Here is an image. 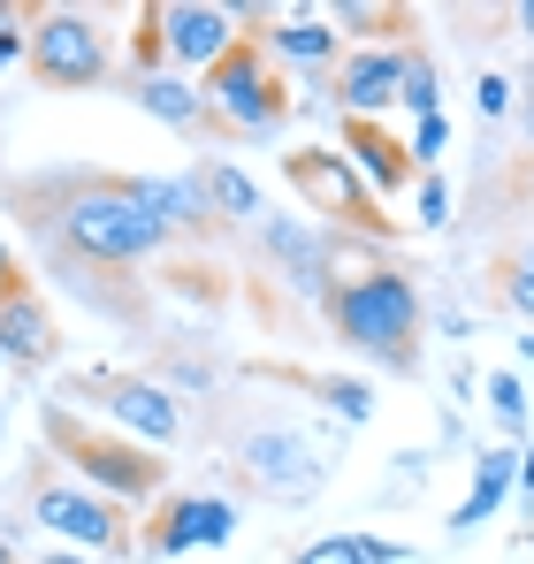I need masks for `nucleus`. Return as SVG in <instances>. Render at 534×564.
<instances>
[{
	"label": "nucleus",
	"instance_id": "12",
	"mask_svg": "<svg viewBox=\"0 0 534 564\" xmlns=\"http://www.w3.org/2000/svg\"><path fill=\"white\" fill-rule=\"evenodd\" d=\"M161 15V54H169V69H214L222 54H237V15L229 8H214V0H169V8H153Z\"/></svg>",
	"mask_w": 534,
	"mask_h": 564
},
{
	"label": "nucleus",
	"instance_id": "13",
	"mask_svg": "<svg viewBox=\"0 0 534 564\" xmlns=\"http://www.w3.org/2000/svg\"><path fill=\"white\" fill-rule=\"evenodd\" d=\"M290 169V184L313 198V214H329V221H359V229H374V191L359 184V169L344 153H329V145H313V153H290L282 161Z\"/></svg>",
	"mask_w": 534,
	"mask_h": 564
},
{
	"label": "nucleus",
	"instance_id": "23",
	"mask_svg": "<svg viewBox=\"0 0 534 564\" xmlns=\"http://www.w3.org/2000/svg\"><path fill=\"white\" fill-rule=\"evenodd\" d=\"M397 107H405L413 122L444 115V77H436V62H428L420 46H405V85H397Z\"/></svg>",
	"mask_w": 534,
	"mask_h": 564
},
{
	"label": "nucleus",
	"instance_id": "28",
	"mask_svg": "<svg viewBox=\"0 0 534 564\" xmlns=\"http://www.w3.org/2000/svg\"><path fill=\"white\" fill-rule=\"evenodd\" d=\"M473 107H481V122H504V115L520 107V93H512V77H504V69H489V77L473 85Z\"/></svg>",
	"mask_w": 534,
	"mask_h": 564
},
{
	"label": "nucleus",
	"instance_id": "4",
	"mask_svg": "<svg viewBox=\"0 0 534 564\" xmlns=\"http://www.w3.org/2000/svg\"><path fill=\"white\" fill-rule=\"evenodd\" d=\"M199 99H206L229 130H245V138H275V130L290 122V93H282L275 62H267L253 39H237V54H222V62L206 69Z\"/></svg>",
	"mask_w": 534,
	"mask_h": 564
},
{
	"label": "nucleus",
	"instance_id": "37",
	"mask_svg": "<svg viewBox=\"0 0 534 564\" xmlns=\"http://www.w3.org/2000/svg\"><path fill=\"white\" fill-rule=\"evenodd\" d=\"M0 367H8V359H0Z\"/></svg>",
	"mask_w": 534,
	"mask_h": 564
},
{
	"label": "nucleus",
	"instance_id": "15",
	"mask_svg": "<svg viewBox=\"0 0 534 564\" xmlns=\"http://www.w3.org/2000/svg\"><path fill=\"white\" fill-rule=\"evenodd\" d=\"M512 496H520V443H489V451H473V488H466V503L450 511V542L481 534Z\"/></svg>",
	"mask_w": 534,
	"mask_h": 564
},
{
	"label": "nucleus",
	"instance_id": "26",
	"mask_svg": "<svg viewBox=\"0 0 534 564\" xmlns=\"http://www.w3.org/2000/svg\"><path fill=\"white\" fill-rule=\"evenodd\" d=\"M405 153H413V169H420V176H436V161L450 153V115H428V122H413Z\"/></svg>",
	"mask_w": 534,
	"mask_h": 564
},
{
	"label": "nucleus",
	"instance_id": "22",
	"mask_svg": "<svg viewBox=\"0 0 534 564\" xmlns=\"http://www.w3.org/2000/svg\"><path fill=\"white\" fill-rule=\"evenodd\" d=\"M481 397H489V420L520 443L527 435V420H534V404H527V381L512 375V367H496V375H481Z\"/></svg>",
	"mask_w": 534,
	"mask_h": 564
},
{
	"label": "nucleus",
	"instance_id": "25",
	"mask_svg": "<svg viewBox=\"0 0 534 564\" xmlns=\"http://www.w3.org/2000/svg\"><path fill=\"white\" fill-rule=\"evenodd\" d=\"M496 290H504V305H512V313H527V321H534V245H512V252H504Z\"/></svg>",
	"mask_w": 534,
	"mask_h": 564
},
{
	"label": "nucleus",
	"instance_id": "34",
	"mask_svg": "<svg viewBox=\"0 0 534 564\" xmlns=\"http://www.w3.org/2000/svg\"><path fill=\"white\" fill-rule=\"evenodd\" d=\"M512 351H520V359H527V367H534V336H512Z\"/></svg>",
	"mask_w": 534,
	"mask_h": 564
},
{
	"label": "nucleus",
	"instance_id": "3",
	"mask_svg": "<svg viewBox=\"0 0 534 564\" xmlns=\"http://www.w3.org/2000/svg\"><path fill=\"white\" fill-rule=\"evenodd\" d=\"M46 427H54L62 458H70V480L99 488L107 503H153V496L169 488V458H153V451L130 443V435H85L70 412H46Z\"/></svg>",
	"mask_w": 534,
	"mask_h": 564
},
{
	"label": "nucleus",
	"instance_id": "24",
	"mask_svg": "<svg viewBox=\"0 0 534 564\" xmlns=\"http://www.w3.org/2000/svg\"><path fill=\"white\" fill-rule=\"evenodd\" d=\"M321 404H329L344 427H366V420H374V389L359 375H321Z\"/></svg>",
	"mask_w": 534,
	"mask_h": 564
},
{
	"label": "nucleus",
	"instance_id": "14",
	"mask_svg": "<svg viewBox=\"0 0 534 564\" xmlns=\"http://www.w3.org/2000/svg\"><path fill=\"white\" fill-rule=\"evenodd\" d=\"M260 54L267 62H282V69H306L313 85H329L337 77V62H344V31L329 23V15H267L260 31Z\"/></svg>",
	"mask_w": 534,
	"mask_h": 564
},
{
	"label": "nucleus",
	"instance_id": "9",
	"mask_svg": "<svg viewBox=\"0 0 534 564\" xmlns=\"http://www.w3.org/2000/svg\"><path fill=\"white\" fill-rule=\"evenodd\" d=\"M397 85H405V39L344 46V62H337V77H329V99H337L344 122H389Z\"/></svg>",
	"mask_w": 534,
	"mask_h": 564
},
{
	"label": "nucleus",
	"instance_id": "35",
	"mask_svg": "<svg viewBox=\"0 0 534 564\" xmlns=\"http://www.w3.org/2000/svg\"><path fill=\"white\" fill-rule=\"evenodd\" d=\"M0 564H15V542H8V534H0Z\"/></svg>",
	"mask_w": 534,
	"mask_h": 564
},
{
	"label": "nucleus",
	"instance_id": "7",
	"mask_svg": "<svg viewBox=\"0 0 534 564\" xmlns=\"http://www.w3.org/2000/svg\"><path fill=\"white\" fill-rule=\"evenodd\" d=\"M31 519H39L62 550H85V557L130 542V534H122V503H107L99 488L70 480V473H46V480L31 488Z\"/></svg>",
	"mask_w": 534,
	"mask_h": 564
},
{
	"label": "nucleus",
	"instance_id": "8",
	"mask_svg": "<svg viewBox=\"0 0 534 564\" xmlns=\"http://www.w3.org/2000/svg\"><path fill=\"white\" fill-rule=\"evenodd\" d=\"M70 397H92L130 443H146V451H169L183 435V404H177V389L169 381H153V375H92L77 381Z\"/></svg>",
	"mask_w": 534,
	"mask_h": 564
},
{
	"label": "nucleus",
	"instance_id": "36",
	"mask_svg": "<svg viewBox=\"0 0 534 564\" xmlns=\"http://www.w3.org/2000/svg\"><path fill=\"white\" fill-rule=\"evenodd\" d=\"M527 130H534V85H527Z\"/></svg>",
	"mask_w": 534,
	"mask_h": 564
},
{
	"label": "nucleus",
	"instance_id": "18",
	"mask_svg": "<svg viewBox=\"0 0 534 564\" xmlns=\"http://www.w3.org/2000/svg\"><path fill=\"white\" fill-rule=\"evenodd\" d=\"M54 351H62L54 313H46L31 290H15V297L0 305V359H8V367H46Z\"/></svg>",
	"mask_w": 534,
	"mask_h": 564
},
{
	"label": "nucleus",
	"instance_id": "21",
	"mask_svg": "<svg viewBox=\"0 0 534 564\" xmlns=\"http://www.w3.org/2000/svg\"><path fill=\"white\" fill-rule=\"evenodd\" d=\"M290 564H413V542H389V534H321V542H306Z\"/></svg>",
	"mask_w": 534,
	"mask_h": 564
},
{
	"label": "nucleus",
	"instance_id": "5",
	"mask_svg": "<svg viewBox=\"0 0 534 564\" xmlns=\"http://www.w3.org/2000/svg\"><path fill=\"white\" fill-rule=\"evenodd\" d=\"M31 77L54 93H92L107 77V23L92 8H31Z\"/></svg>",
	"mask_w": 534,
	"mask_h": 564
},
{
	"label": "nucleus",
	"instance_id": "30",
	"mask_svg": "<svg viewBox=\"0 0 534 564\" xmlns=\"http://www.w3.org/2000/svg\"><path fill=\"white\" fill-rule=\"evenodd\" d=\"M15 290H23V268H15V245H8V237H0V305H8V297H15Z\"/></svg>",
	"mask_w": 534,
	"mask_h": 564
},
{
	"label": "nucleus",
	"instance_id": "20",
	"mask_svg": "<svg viewBox=\"0 0 534 564\" xmlns=\"http://www.w3.org/2000/svg\"><path fill=\"white\" fill-rule=\"evenodd\" d=\"M130 99H138L153 122H169V130H199V115H206V99H199V85H191L183 69H146V77H130Z\"/></svg>",
	"mask_w": 534,
	"mask_h": 564
},
{
	"label": "nucleus",
	"instance_id": "27",
	"mask_svg": "<svg viewBox=\"0 0 534 564\" xmlns=\"http://www.w3.org/2000/svg\"><path fill=\"white\" fill-rule=\"evenodd\" d=\"M15 62H31V8H8V0H0V77H8Z\"/></svg>",
	"mask_w": 534,
	"mask_h": 564
},
{
	"label": "nucleus",
	"instance_id": "6",
	"mask_svg": "<svg viewBox=\"0 0 534 564\" xmlns=\"http://www.w3.org/2000/svg\"><path fill=\"white\" fill-rule=\"evenodd\" d=\"M237 466H245V480H253L260 496L298 503V496H321V488L337 480V451H329L321 435L275 420V427H253V435L237 443Z\"/></svg>",
	"mask_w": 534,
	"mask_h": 564
},
{
	"label": "nucleus",
	"instance_id": "10",
	"mask_svg": "<svg viewBox=\"0 0 534 564\" xmlns=\"http://www.w3.org/2000/svg\"><path fill=\"white\" fill-rule=\"evenodd\" d=\"M222 542H237V503L191 488V496H169V503L153 511L138 557H191V550H222Z\"/></svg>",
	"mask_w": 534,
	"mask_h": 564
},
{
	"label": "nucleus",
	"instance_id": "17",
	"mask_svg": "<svg viewBox=\"0 0 534 564\" xmlns=\"http://www.w3.org/2000/svg\"><path fill=\"white\" fill-rule=\"evenodd\" d=\"M122 191H130V198H138V206H146V214L169 229V237H183V229H206V221H214L206 184H199L191 169H183V176H161V169H153V176H122Z\"/></svg>",
	"mask_w": 534,
	"mask_h": 564
},
{
	"label": "nucleus",
	"instance_id": "33",
	"mask_svg": "<svg viewBox=\"0 0 534 564\" xmlns=\"http://www.w3.org/2000/svg\"><path fill=\"white\" fill-rule=\"evenodd\" d=\"M512 31H527V39H534V0H520V8H512Z\"/></svg>",
	"mask_w": 534,
	"mask_h": 564
},
{
	"label": "nucleus",
	"instance_id": "29",
	"mask_svg": "<svg viewBox=\"0 0 534 564\" xmlns=\"http://www.w3.org/2000/svg\"><path fill=\"white\" fill-rule=\"evenodd\" d=\"M413 191H420V221L444 229V221H450V184H444V176H413Z\"/></svg>",
	"mask_w": 534,
	"mask_h": 564
},
{
	"label": "nucleus",
	"instance_id": "2",
	"mask_svg": "<svg viewBox=\"0 0 534 564\" xmlns=\"http://www.w3.org/2000/svg\"><path fill=\"white\" fill-rule=\"evenodd\" d=\"M329 328H337V344H352L359 359L405 375L413 351H420V282L397 275L389 260L382 268H352L344 282H329Z\"/></svg>",
	"mask_w": 534,
	"mask_h": 564
},
{
	"label": "nucleus",
	"instance_id": "32",
	"mask_svg": "<svg viewBox=\"0 0 534 564\" xmlns=\"http://www.w3.org/2000/svg\"><path fill=\"white\" fill-rule=\"evenodd\" d=\"M31 564H99V557H85V550H46V557H31Z\"/></svg>",
	"mask_w": 534,
	"mask_h": 564
},
{
	"label": "nucleus",
	"instance_id": "19",
	"mask_svg": "<svg viewBox=\"0 0 534 564\" xmlns=\"http://www.w3.org/2000/svg\"><path fill=\"white\" fill-rule=\"evenodd\" d=\"M199 184H206V206H214V221H267V191L229 161V153H199V169H191Z\"/></svg>",
	"mask_w": 534,
	"mask_h": 564
},
{
	"label": "nucleus",
	"instance_id": "31",
	"mask_svg": "<svg viewBox=\"0 0 534 564\" xmlns=\"http://www.w3.org/2000/svg\"><path fill=\"white\" fill-rule=\"evenodd\" d=\"M520 511H534V443L520 451Z\"/></svg>",
	"mask_w": 534,
	"mask_h": 564
},
{
	"label": "nucleus",
	"instance_id": "11",
	"mask_svg": "<svg viewBox=\"0 0 534 564\" xmlns=\"http://www.w3.org/2000/svg\"><path fill=\"white\" fill-rule=\"evenodd\" d=\"M267 260L282 268V282L298 297H321L329 305V260H337V229L329 221H306V214H267L260 221Z\"/></svg>",
	"mask_w": 534,
	"mask_h": 564
},
{
	"label": "nucleus",
	"instance_id": "16",
	"mask_svg": "<svg viewBox=\"0 0 534 564\" xmlns=\"http://www.w3.org/2000/svg\"><path fill=\"white\" fill-rule=\"evenodd\" d=\"M344 161L359 169V184L374 191V198H397L420 176L413 153H405V138H389V122H344Z\"/></svg>",
	"mask_w": 534,
	"mask_h": 564
},
{
	"label": "nucleus",
	"instance_id": "1",
	"mask_svg": "<svg viewBox=\"0 0 534 564\" xmlns=\"http://www.w3.org/2000/svg\"><path fill=\"white\" fill-rule=\"evenodd\" d=\"M46 229H54V245L70 252V260H92V268H146V260H161L177 237L122 191V176H99V184H70V198L46 214Z\"/></svg>",
	"mask_w": 534,
	"mask_h": 564
}]
</instances>
